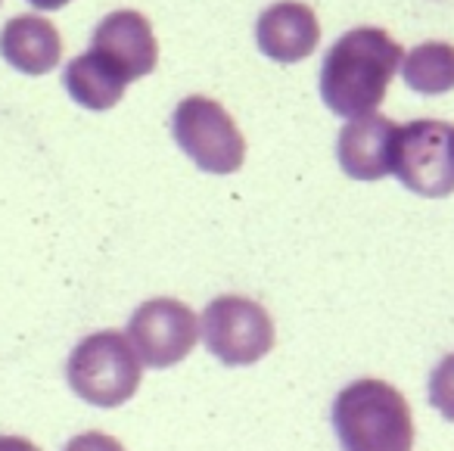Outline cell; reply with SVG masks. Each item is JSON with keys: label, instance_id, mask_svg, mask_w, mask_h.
Segmentation results:
<instances>
[{"label": "cell", "instance_id": "obj_1", "mask_svg": "<svg viewBox=\"0 0 454 451\" xmlns=\"http://www.w3.org/2000/svg\"><path fill=\"white\" fill-rule=\"evenodd\" d=\"M402 44L383 28L361 26L327 51L321 66V97L342 119L371 115L386 100L389 82L402 66Z\"/></svg>", "mask_w": 454, "mask_h": 451}, {"label": "cell", "instance_id": "obj_2", "mask_svg": "<svg viewBox=\"0 0 454 451\" xmlns=\"http://www.w3.org/2000/svg\"><path fill=\"white\" fill-rule=\"evenodd\" d=\"M333 430L342 451H411L414 417L411 405L386 380H355L333 401Z\"/></svg>", "mask_w": 454, "mask_h": 451}, {"label": "cell", "instance_id": "obj_3", "mask_svg": "<svg viewBox=\"0 0 454 451\" xmlns=\"http://www.w3.org/2000/svg\"><path fill=\"white\" fill-rule=\"evenodd\" d=\"M66 376L78 399L97 407H119L140 386V358L121 330H100L72 349Z\"/></svg>", "mask_w": 454, "mask_h": 451}, {"label": "cell", "instance_id": "obj_4", "mask_svg": "<svg viewBox=\"0 0 454 451\" xmlns=\"http://www.w3.org/2000/svg\"><path fill=\"white\" fill-rule=\"evenodd\" d=\"M177 146L208 175H231L247 162V140L237 122L212 97L193 94L177 103L171 115Z\"/></svg>", "mask_w": 454, "mask_h": 451}, {"label": "cell", "instance_id": "obj_5", "mask_svg": "<svg viewBox=\"0 0 454 451\" xmlns=\"http://www.w3.org/2000/svg\"><path fill=\"white\" fill-rule=\"evenodd\" d=\"M206 349L227 368H247L274 349V320L255 299L247 296H218L202 312Z\"/></svg>", "mask_w": 454, "mask_h": 451}, {"label": "cell", "instance_id": "obj_6", "mask_svg": "<svg viewBox=\"0 0 454 451\" xmlns=\"http://www.w3.org/2000/svg\"><path fill=\"white\" fill-rule=\"evenodd\" d=\"M392 175L420 196L454 194V125L439 119H417L398 128Z\"/></svg>", "mask_w": 454, "mask_h": 451}, {"label": "cell", "instance_id": "obj_7", "mask_svg": "<svg viewBox=\"0 0 454 451\" xmlns=\"http://www.w3.org/2000/svg\"><path fill=\"white\" fill-rule=\"evenodd\" d=\"M128 339L144 364L162 370L184 361L200 339V318L193 308L168 296L146 299L128 320Z\"/></svg>", "mask_w": 454, "mask_h": 451}, {"label": "cell", "instance_id": "obj_8", "mask_svg": "<svg viewBox=\"0 0 454 451\" xmlns=\"http://www.w3.org/2000/svg\"><path fill=\"white\" fill-rule=\"evenodd\" d=\"M90 51L100 53L109 66L121 72L128 82L144 78L159 63V41L153 26L137 10H115L94 28Z\"/></svg>", "mask_w": 454, "mask_h": 451}, {"label": "cell", "instance_id": "obj_9", "mask_svg": "<svg viewBox=\"0 0 454 451\" xmlns=\"http://www.w3.org/2000/svg\"><path fill=\"white\" fill-rule=\"evenodd\" d=\"M395 138L398 125L380 113L348 119L340 131V144H336L342 171L355 181H380V178L392 175Z\"/></svg>", "mask_w": 454, "mask_h": 451}, {"label": "cell", "instance_id": "obj_10", "mask_svg": "<svg viewBox=\"0 0 454 451\" xmlns=\"http://www.w3.org/2000/svg\"><path fill=\"white\" fill-rule=\"evenodd\" d=\"M255 38H259V51L268 59L299 63V59L315 53L317 41H321V26H317V16L311 7H305L299 0H284L259 16Z\"/></svg>", "mask_w": 454, "mask_h": 451}, {"label": "cell", "instance_id": "obj_11", "mask_svg": "<svg viewBox=\"0 0 454 451\" xmlns=\"http://www.w3.org/2000/svg\"><path fill=\"white\" fill-rule=\"evenodd\" d=\"M0 53L26 75H44L63 57V38L44 16H16L0 32Z\"/></svg>", "mask_w": 454, "mask_h": 451}, {"label": "cell", "instance_id": "obj_12", "mask_svg": "<svg viewBox=\"0 0 454 451\" xmlns=\"http://www.w3.org/2000/svg\"><path fill=\"white\" fill-rule=\"evenodd\" d=\"M63 82H66V91H69L72 100L84 109H94V113L113 109L128 88V78L94 51L72 59V63L66 66Z\"/></svg>", "mask_w": 454, "mask_h": 451}, {"label": "cell", "instance_id": "obj_13", "mask_svg": "<svg viewBox=\"0 0 454 451\" xmlns=\"http://www.w3.org/2000/svg\"><path fill=\"white\" fill-rule=\"evenodd\" d=\"M404 84L417 94L439 97L454 91V44L448 41H427L404 53L402 59Z\"/></svg>", "mask_w": 454, "mask_h": 451}, {"label": "cell", "instance_id": "obj_14", "mask_svg": "<svg viewBox=\"0 0 454 451\" xmlns=\"http://www.w3.org/2000/svg\"><path fill=\"white\" fill-rule=\"evenodd\" d=\"M429 405L454 423V352L442 358L429 374Z\"/></svg>", "mask_w": 454, "mask_h": 451}, {"label": "cell", "instance_id": "obj_15", "mask_svg": "<svg viewBox=\"0 0 454 451\" xmlns=\"http://www.w3.org/2000/svg\"><path fill=\"white\" fill-rule=\"evenodd\" d=\"M63 451H125V445H121L115 436H106V432L90 430V432H82V436L72 439Z\"/></svg>", "mask_w": 454, "mask_h": 451}, {"label": "cell", "instance_id": "obj_16", "mask_svg": "<svg viewBox=\"0 0 454 451\" xmlns=\"http://www.w3.org/2000/svg\"><path fill=\"white\" fill-rule=\"evenodd\" d=\"M0 451H41V448L22 436H0Z\"/></svg>", "mask_w": 454, "mask_h": 451}, {"label": "cell", "instance_id": "obj_17", "mask_svg": "<svg viewBox=\"0 0 454 451\" xmlns=\"http://www.w3.org/2000/svg\"><path fill=\"white\" fill-rule=\"evenodd\" d=\"M28 4L38 10H59V7H66V4H72V0H28Z\"/></svg>", "mask_w": 454, "mask_h": 451}]
</instances>
